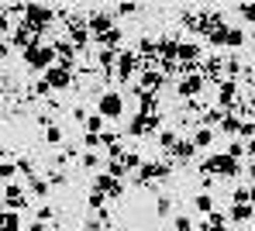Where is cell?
<instances>
[{"label": "cell", "mask_w": 255, "mask_h": 231, "mask_svg": "<svg viewBox=\"0 0 255 231\" xmlns=\"http://www.w3.org/2000/svg\"><path fill=\"white\" fill-rule=\"evenodd\" d=\"M197 173L200 176H214V180H228V186H231L235 180L245 176V166L238 159H231L228 152H211V155H204L197 162Z\"/></svg>", "instance_id": "cell-1"}, {"label": "cell", "mask_w": 255, "mask_h": 231, "mask_svg": "<svg viewBox=\"0 0 255 231\" xmlns=\"http://www.w3.org/2000/svg\"><path fill=\"white\" fill-rule=\"evenodd\" d=\"M21 59H24V66L35 69V73H48L52 66H59V55H55L52 42H35L31 48L21 52Z\"/></svg>", "instance_id": "cell-2"}, {"label": "cell", "mask_w": 255, "mask_h": 231, "mask_svg": "<svg viewBox=\"0 0 255 231\" xmlns=\"http://www.w3.org/2000/svg\"><path fill=\"white\" fill-rule=\"evenodd\" d=\"M249 42V35L242 31V28H231V24H224V28H217L214 35H207V42L204 45L214 48V52H238V48Z\"/></svg>", "instance_id": "cell-3"}, {"label": "cell", "mask_w": 255, "mask_h": 231, "mask_svg": "<svg viewBox=\"0 0 255 231\" xmlns=\"http://www.w3.org/2000/svg\"><path fill=\"white\" fill-rule=\"evenodd\" d=\"M128 111V100L121 97V90H100L97 93V114L104 117V121H121Z\"/></svg>", "instance_id": "cell-4"}, {"label": "cell", "mask_w": 255, "mask_h": 231, "mask_svg": "<svg viewBox=\"0 0 255 231\" xmlns=\"http://www.w3.org/2000/svg\"><path fill=\"white\" fill-rule=\"evenodd\" d=\"M162 128H166L162 114H134L131 124H125V135H131V138H155Z\"/></svg>", "instance_id": "cell-5"}, {"label": "cell", "mask_w": 255, "mask_h": 231, "mask_svg": "<svg viewBox=\"0 0 255 231\" xmlns=\"http://www.w3.org/2000/svg\"><path fill=\"white\" fill-rule=\"evenodd\" d=\"M242 93H245V87H242V80H224V83L217 87V97H214V107H221L224 114H231V111H238V107H242Z\"/></svg>", "instance_id": "cell-6"}, {"label": "cell", "mask_w": 255, "mask_h": 231, "mask_svg": "<svg viewBox=\"0 0 255 231\" xmlns=\"http://www.w3.org/2000/svg\"><path fill=\"white\" fill-rule=\"evenodd\" d=\"M204 90H207V76H204V73H190V76L176 80V100H179V104L197 100Z\"/></svg>", "instance_id": "cell-7"}, {"label": "cell", "mask_w": 255, "mask_h": 231, "mask_svg": "<svg viewBox=\"0 0 255 231\" xmlns=\"http://www.w3.org/2000/svg\"><path fill=\"white\" fill-rule=\"evenodd\" d=\"M86 28H90V35H93V42H97V38H104L107 31L118 28V17H114V10H93V7H90V14H86Z\"/></svg>", "instance_id": "cell-8"}, {"label": "cell", "mask_w": 255, "mask_h": 231, "mask_svg": "<svg viewBox=\"0 0 255 231\" xmlns=\"http://www.w3.org/2000/svg\"><path fill=\"white\" fill-rule=\"evenodd\" d=\"M45 80H48V87H52V93H66L76 87V73L73 69H66V66H52L48 73H42Z\"/></svg>", "instance_id": "cell-9"}, {"label": "cell", "mask_w": 255, "mask_h": 231, "mask_svg": "<svg viewBox=\"0 0 255 231\" xmlns=\"http://www.w3.org/2000/svg\"><path fill=\"white\" fill-rule=\"evenodd\" d=\"M3 204H7V211H17V214L31 211L28 207V186L24 183H3Z\"/></svg>", "instance_id": "cell-10"}, {"label": "cell", "mask_w": 255, "mask_h": 231, "mask_svg": "<svg viewBox=\"0 0 255 231\" xmlns=\"http://www.w3.org/2000/svg\"><path fill=\"white\" fill-rule=\"evenodd\" d=\"M166 80H169V76H162L159 69H141V73H138V90L159 97V93L166 90Z\"/></svg>", "instance_id": "cell-11"}, {"label": "cell", "mask_w": 255, "mask_h": 231, "mask_svg": "<svg viewBox=\"0 0 255 231\" xmlns=\"http://www.w3.org/2000/svg\"><path fill=\"white\" fill-rule=\"evenodd\" d=\"M197 155H200V148L193 145V138H179L176 141V148L169 152V159L176 166H186V162H197Z\"/></svg>", "instance_id": "cell-12"}, {"label": "cell", "mask_w": 255, "mask_h": 231, "mask_svg": "<svg viewBox=\"0 0 255 231\" xmlns=\"http://www.w3.org/2000/svg\"><path fill=\"white\" fill-rule=\"evenodd\" d=\"M255 221V207L252 204H231L228 207V225L242 228V225H252Z\"/></svg>", "instance_id": "cell-13"}, {"label": "cell", "mask_w": 255, "mask_h": 231, "mask_svg": "<svg viewBox=\"0 0 255 231\" xmlns=\"http://www.w3.org/2000/svg\"><path fill=\"white\" fill-rule=\"evenodd\" d=\"M242 124H245V117H242L238 111H231V114H224V117H221V124H217V135H228V141H231V138H238Z\"/></svg>", "instance_id": "cell-14"}, {"label": "cell", "mask_w": 255, "mask_h": 231, "mask_svg": "<svg viewBox=\"0 0 255 231\" xmlns=\"http://www.w3.org/2000/svg\"><path fill=\"white\" fill-rule=\"evenodd\" d=\"M179 138H183V135H179V128H176V124H166V128L155 135V145L162 148V155H169L172 148H176V141H179Z\"/></svg>", "instance_id": "cell-15"}, {"label": "cell", "mask_w": 255, "mask_h": 231, "mask_svg": "<svg viewBox=\"0 0 255 231\" xmlns=\"http://www.w3.org/2000/svg\"><path fill=\"white\" fill-rule=\"evenodd\" d=\"M134 114H159V97L134 90Z\"/></svg>", "instance_id": "cell-16"}, {"label": "cell", "mask_w": 255, "mask_h": 231, "mask_svg": "<svg viewBox=\"0 0 255 231\" xmlns=\"http://www.w3.org/2000/svg\"><path fill=\"white\" fill-rule=\"evenodd\" d=\"M104 152H83L80 155V169L83 173H90V176H97V173H104Z\"/></svg>", "instance_id": "cell-17"}, {"label": "cell", "mask_w": 255, "mask_h": 231, "mask_svg": "<svg viewBox=\"0 0 255 231\" xmlns=\"http://www.w3.org/2000/svg\"><path fill=\"white\" fill-rule=\"evenodd\" d=\"M42 141H45V145H52V148H62V145H66V124H59V121L48 124V128L42 131Z\"/></svg>", "instance_id": "cell-18"}, {"label": "cell", "mask_w": 255, "mask_h": 231, "mask_svg": "<svg viewBox=\"0 0 255 231\" xmlns=\"http://www.w3.org/2000/svg\"><path fill=\"white\" fill-rule=\"evenodd\" d=\"M190 207H193V211H197L200 218H207V214H211L214 207H217V200H214V193H204V190H200V193H193Z\"/></svg>", "instance_id": "cell-19"}, {"label": "cell", "mask_w": 255, "mask_h": 231, "mask_svg": "<svg viewBox=\"0 0 255 231\" xmlns=\"http://www.w3.org/2000/svg\"><path fill=\"white\" fill-rule=\"evenodd\" d=\"M190 138H193V145H197L200 152H207V148L214 145V138H217V131H214V128H204V124H197Z\"/></svg>", "instance_id": "cell-20"}, {"label": "cell", "mask_w": 255, "mask_h": 231, "mask_svg": "<svg viewBox=\"0 0 255 231\" xmlns=\"http://www.w3.org/2000/svg\"><path fill=\"white\" fill-rule=\"evenodd\" d=\"M172 214H176V197H172V193H159V197H155V218L166 221Z\"/></svg>", "instance_id": "cell-21"}, {"label": "cell", "mask_w": 255, "mask_h": 231, "mask_svg": "<svg viewBox=\"0 0 255 231\" xmlns=\"http://www.w3.org/2000/svg\"><path fill=\"white\" fill-rule=\"evenodd\" d=\"M24 186H28V193H31V197H38V200H48V193H52V186H48L45 176H31Z\"/></svg>", "instance_id": "cell-22"}, {"label": "cell", "mask_w": 255, "mask_h": 231, "mask_svg": "<svg viewBox=\"0 0 255 231\" xmlns=\"http://www.w3.org/2000/svg\"><path fill=\"white\" fill-rule=\"evenodd\" d=\"M114 183H118V180H114L111 173H97V176H90V190H97V193H111Z\"/></svg>", "instance_id": "cell-23"}, {"label": "cell", "mask_w": 255, "mask_h": 231, "mask_svg": "<svg viewBox=\"0 0 255 231\" xmlns=\"http://www.w3.org/2000/svg\"><path fill=\"white\" fill-rule=\"evenodd\" d=\"M0 231H24V221H21V214H17V211H7V214H0Z\"/></svg>", "instance_id": "cell-24"}, {"label": "cell", "mask_w": 255, "mask_h": 231, "mask_svg": "<svg viewBox=\"0 0 255 231\" xmlns=\"http://www.w3.org/2000/svg\"><path fill=\"white\" fill-rule=\"evenodd\" d=\"M141 166H145V155H141L138 148H128V152H125V169H128V176H131V173H138Z\"/></svg>", "instance_id": "cell-25"}, {"label": "cell", "mask_w": 255, "mask_h": 231, "mask_svg": "<svg viewBox=\"0 0 255 231\" xmlns=\"http://www.w3.org/2000/svg\"><path fill=\"white\" fill-rule=\"evenodd\" d=\"M104 207H107V193L90 190V193H86V211H90V214H97V211H104Z\"/></svg>", "instance_id": "cell-26"}, {"label": "cell", "mask_w": 255, "mask_h": 231, "mask_svg": "<svg viewBox=\"0 0 255 231\" xmlns=\"http://www.w3.org/2000/svg\"><path fill=\"white\" fill-rule=\"evenodd\" d=\"M104 173H111V176H114V180H128L125 159H107V162H104Z\"/></svg>", "instance_id": "cell-27"}, {"label": "cell", "mask_w": 255, "mask_h": 231, "mask_svg": "<svg viewBox=\"0 0 255 231\" xmlns=\"http://www.w3.org/2000/svg\"><path fill=\"white\" fill-rule=\"evenodd\" d=\"M17 176H21V173H17V162H14V159L0 162V180H3V183H17Z\"/></svg>", "instance_id": "cell-28"}, {"label": "cell", "mask_w": 255, "mask_h": 231, "mask_svg": "<svg viewBox=\"0 0 255 231\" xmlns=\"http://www.w3.org/2000/svg\"><path fill=\"white\" fill-rule=\"evenodd\" d=\"M224 152H228L231 159H238V162H245V141H242V138H231L228 145H224Z\"/></svg>", "instance_id": "cell-29"}, {"label": "cell", "mask_w": 255, "mask_h": 231, "mask_svg": "<svg viewBox=\"0 0 255 231\" xmlns=\"http://www.w3.org/2000/svg\"><path fill=\"white\" fill-rule=\"evenodd\" d=\"M141 3H114V17H138Z\"/></svg>", "instance_id": "cell-30"}, {"label": "cell", "mask_w": 255, "mask_h": 231, "mask_svg": "<svg viewBox=\"0 0 255 231\" xmlns=\"http://www.w3.org/2000/svg\"><path fill=\"white\" fill-rule=\"evenodd\" d=\"M45 180H48L52 190H62V186L69 183V173H62V169H48V176H45Z\"/></svg>", "instance_id": "cell-31"}, {"label": "cell", "mask_w": 255, "mask_h": 231, "mask_svg": "<svg viewBox=\"0 0 255 231\" xmlns=\"http://www.w3.org/2000/svg\"><path fill=\"white\" fill-rule=\"evenodd\" d=\"M193 228H197V221L190 214H172V231H193Z\"/></svg>", "instance_id": "cell-32"}, {"label": "cell", "mask_w": 255, "mask_h": 231, "mask_svg": "<svg viewBox=\"0 0 255 231\" xmlns=\"http://www.w3.org/2000/svg\"><path fill=\"white\" fill-rule=\"evenodd\" d=\"M83 231H107V225L97 218V214H86V221H83Z\"/></svg>", "instance_id": "cell-33"}, {"label": "cell", "mask_w": 255, "mask_h": 231, "mask_svg": "<svg viewBox=\"0 0 255 231\" xmlns=\"http://www.w3.org/2000/svg\"><path fill=\"white\" fill-rule=\"evenodd\" d=\"M238 14H242V21L255 24V3H238Z\"/></svg>", "instance_id": "cell-34"}, {"label": "cell", "mask_w": 255, "mask_h": 231, "mask_svg": "<svg viewBox=\"0 0 255 231\" xmlns=\"http://www.w3.org/2000/svg\"><path fill=\"white\" fill-rule=\"evenodd\" d=\"M24 231H52V225H48V221H38V218H35V221H28V228Z\"/></svg>", "instance_id": "cell-35"}, {"label": "cell", "mask_w": 255, "mask_h": 231, "mask_svg": "<svg viewBox=\"0 0 255 231\" xmlns=\"http://www.w3.org/2000/svg\"><path fill=\"white\" fill-rule=\"evenodd\" d=\"M245 180H249V183H255V159H249V162H245Z\"/></svg>", "instance_id": "cell-36"}, {"label": "cell", "mask_w": 255, "mask_h": 231, "mask_svg": "<svg viewBox=\"0 0 255 231\" xmlns=\"http://www.w3.org/2000/svg\"><path fill=\"white\" fill-rule=\"evenodd\" d=\"M7 55H10V42H7V38H0V62H3Z\"/></svg>", "instance_id": "cell-37"}, {"label": "cell", "mask_w": 255, "mask_h": 231, "mask_svg": "<svg viewBox=\"0 0 255 231\" xmlns=\"http://www.w3.org/2000/svg\"><path fill=\"white\" fill-rule=\"evenodd\" d=\"M245 159H255V138L245 141Z\"/></svg>", "instance_id": "cell-38"}, {"label": "cell", "mask_w": 255, "mask_h": 231, "mask_svg": "<svg viewBox=\"0 0 255 231\" xmlns=\"http://www.w3.org/2000/svg\"><path fill=\"white\" fill-rule=\"evenodd\" d=\"M193 231H211V225H207V221L200 218V221H197V228H193Z\"/></svg>", "instance_id": "cell-39"}, {"label": "cell", "mask_w": 255, "mask_h": 231, "mask_svg": "<svg viewBox=\"0 0 255 231\" xmlns=\"http://www.w3.org/2000/svg\"><path fill=\"white\" fill-rule=\"evenodd\" d=\"M211 231H231V225H217V228H211Z\"/></svg>", "instance_id": "cell-40"}, {"label": "cell", "mask_w": 255, "mask_h": 231, "mask_svg": "<svg viewBox=\"0 0 255 231\" xmlns=\"http://www.w3.org/2000/svg\"><path fill=\"white\" fill-rule=\"evenodd\" d=\"M114 231H131V228H128V225H121V228H114Z\"/></svg>", "instance_id": "cell-41"}, {"label": "cell", "mask_w": 255, "mask_h": 231, "mask_svg": "<svg viewBox=\"0 0 255 231\" xmlns=\"http://www.w3.org/2000/svg\"><path fill=\"white\" fill-rule=\"evenodd\" d=\"M249 42H255V31H252V38H249Z\"/></svg>", "instance_id": "cell-42"}]
</instances>
